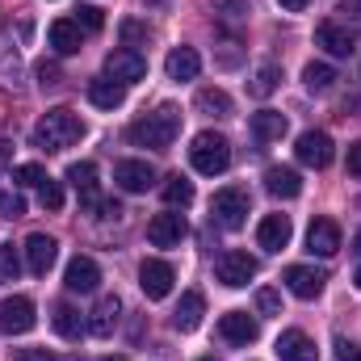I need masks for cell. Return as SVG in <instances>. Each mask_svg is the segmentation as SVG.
I'll list each match as a JSON object with an SVG mask.
<instances>
[{
	"instance_id": "cell-1",
	"label": "cell",
	"mask_w": 361,
	"mask_h": 361,
	"mask_svg": "<svg viewBox=\"0 0 361 361\" xmlns=\"http://www.w3.org/2000/svg\"><path fill=\"white\" fill-rule=\"evenodd\" d=\"M85 130H89L85 118L59 105V109H47V114L38 118V126H34V147H42V152H63V147L80 143Z\"/></svg>"
},
{
	"instance_id": "cell-2",
	"label": "cell",
	"mask_w": 361,
	"mask_h": 361,
	"mask_svg": "<svg viewBox=\"0 0 361 361\" xmlns=\"http://www.w3.org/2000/svg\"><path fill=\"white\" fill-rule=\"evenodd\" d=\"M177 135H180V109L177 105H160L156 114H147V118H139V122L130 126V143H139V147H156V152L173 147Z\"/></svg>"
},
{
	"instance_id": "cell-3",
	"label": "cell",
	"mask_w": 361,
	"mask_h": 361,
	"mask_svg": "<svg viewBox=\"0 0 361 361\" xmlns=\"http://www.w3.org/2000/svg\"><path fill=\"white\" fill-rule=\"evenodd\" d=\"M189 164H193L202 177H219V173H227V164H231V143H227L223 135H214V130H202V135L193 139V147H189Z\"/></svg>"
},
{
	"instance_id": "cell-4",
	"label": "cell",
	"mask_w": 361,
	"mask_h": 361,
	"mask_svg": "<svg viewBox=\"0 0 361 361\" xmlns=\"http://www.w3.org/2000/svg\"><path fill=\"white\" fill-rule=\"evenodd\" d=\"M210 214H214V223H219V227L240 231V227H244V219H248V193H244V189H219V193H214V202H210Z\"/></svg>"
},
{
	"instance_id": "cell-5",
	"label": "cell",
	"mask_w": 361,
	"mask_h": 361,
	"mask_svg": "<svg viewBox=\"0 0 361 361\" xmlns=\"http://www.w3.org/2000/svg\"><path fill=\"white\" fill-rule=\"evenodd\" d=\"M34 324H38V315H34V302H30L25 294H13V298L0 302V332H4V336H21V332H30Z\"/></svg>"
},
{
	"instance_id": "cell-6",
	"label": "cell",
	"mask_w": 361,
	"mask_h": 361,
	"mask_svg": "<svg viewBox=\"0 0 361 361\" xmlns=\"http://www.w3.org/2000/svg\"><path fill=\"white\" fill-rule=\"evenodd\" d=\"M173 281H177V273H173V265H169V261L147 257V261L139 265V286H143V294H147L152 302L169 298V294H173Z\"/></svg>"
},
{
	"instance_id": "cell-7",
	"label": "cell",
	"mask_w": 361,
	"mask_h": 361,
	"mask_svg": "<svg viewBox=\"0 0 361 361\" xmlns=\"http://www.w3.org/2000/svg\"><path fill=\"white\" fill-rule=\"evenodd\" d=\"M214 277H219L223 286L240 290V286H248V281L257 277V257H248V252H223L219 265H214Z\"/></svg>"
},
{
	"instance_id": "cell-8",
	"label": "cell",
	"mask_w": 361,
	"mask_h": 361,
	"mask_svg": "<svg viewBox=\"0 0 361 361\" xmlns=\"http://www.w3.org/2000/svg\"><path fill=\"white\" fill-rule=\"evenodd\" d=\"M105 76L109 80H118V85H139L143 76H147V59L139 55V51H114L109 59H105Z\"/></svg>"
},
{
	"instance_id": "cell-9",
	"label": "cell",
	"mask_w": 361,
	"mask_h": 361,
	"mask_svg": "<svg viewBox=\"0 0 361 361\" xmlns=\"http://www.w3.org/2000/svg\"><path fill=\"white\" fill-rule=\"evenodd\" d=\"M294 156H298V164H307V169H328V164H332V139H328L324 130H302Z\"/></svg>"
},
{
	"instance_id": "cell-10",
	"label": "cell",
	"mask_w": 361,
	"mask_h": 361,
	"mask_svg": "<svg viewBox=\"0 0 361 361\" xmlns=\"http://www.w3.org/2000/svg\"><path fill=\"white\" fill-rule=\"evenodd\" d=\"M281 281H286V290H290L294 298H319V294H324V281H328V273L315 269V265H290Z\"/></svg>"
},
{
	"instance_id": "cell-11",
	"label": "cell",
	"mask_w": 361,
	"mask_h": 361,
	"mask_svg": "<svg viewBox=\"0 0 361 361\" xmlns=\"http://www.w3.org/2000/svg\"><path fill=\"white\" fill-rule=\"evenodd\" d=\"M189 235V223H185V214L177 210H169V214H156L152 223H147V240L156 244V248H173Z\"/></svg>"
},
{
	"instance_id": "cell-12",
	"label": "cell",
	"mask_w": 361,
	"mask_h": 361,
	"mask_svg": "<svg viewBox=\"0 0 361 361\" xmlns=\"http://www.w3.org/2000/svg\"><path fill=\"white\" fill-rule=\"evenodd\" d=\"M114 180H118L122 193H147V185L156 180V169H152L147 160H118Z\"/></svg>"
},
{
	"instance_id": "cell-13",
	"label": "cell",
	"mask_w": 361,
	"mask_h": 361,
	"mask_svg": "<svg viewBox=\"0 0 361 361\" xmlns=\"http://www.w3.org/2000/svg\"><path fill=\"white\" fill-rule=\"evenodd\" d=\"M55 257H59V244L51 240V235H42V231H34L30 240H25V265L34 277H47L51 265H55Z\"/></svg>"
},
{
	"instance_id": "cell-14",
	"label": "cell",
	"mask_w": 361,
	"mask_h": 361,
	"mask_svg": "<svg viewBox=\"0 0 361 361\" xmlns=\"http://www.w3.org/2000/svg\"><path fill=\"white\" fill-rule=\"evenodd\" d=\"M315 47H324V51H328V55H336V59H349V55L357 51V38L349 34V25L324 21V25L315 30Z\"/></svg>"
},
{
	"instance_id": "cell-15",
	"label": "cell",
	"mask_w": 361,
	"mask_h": 361,
	"mask_svg": "<svg viewBox=\"0 0 361 361\" xmlns=\"http://www.w3.org/2000/svg\"><path fill=\"white\" fill-rule=\"evenodd\" d=\"M219 336L231 341V345H252V341L261 336V324H257L248 311H227V315L219 319Z\"/></svg>"
},
{
	"instance_id": "cell-16",
	"label": "cell",
	"mask_w": 361,
	"mask_h": 361,
	"mask_svg": "<svg viewBox=\"0 0 361 361\" xmlns=\"http://www.w3.org/2000/svg\"><path fill=\"white\" fill-rule=\"evenodd\" d=\"M307 252L311 257H336L341 252V227L332 219H315L307 231Z\"/></svg>"
},
{
	"instance_id": "cell-17",
	"label": "cell",
	"mask_w": 361,
	"mask_h": 361,
	"mask_svg": "<svg viewBox=\"0 0 361 361\" xmlns=\"http://www.w3.org/2000/svg\"><path fill=\"white\" fill-rule=\"evenodd\" d=\"M290 235H294L290 214H265L261 227H257V244H261L265 252H281V248L290 244Z\"/></svg>"
},
{
	"instance_id": "cell-18",
	"label": "cell",
	"mask_w": 361,
	"mask_h": 361,
	"mask_svg": "<svg viewBox=\"0 0 361 361\" xmlns=\"http://www.w3.org/2000/svg\"><path fill=\"white\" fill-rule=\"evenodd\" d=\"M97 281H101V269H97V261H92V257H72V261H68L63 286H68L72 294H92V290H97Z\"/></svg>"
},
{
	"instance_id": "cell-19",
	"label": "cell",
	"mask_w": 361,
	"mask_h": 361,
	"mask_svg": "<svg viewBox=\"0 0 361 361\" xmlns=\"http://www.w3.org/2000/svg\"><path fill=\"white\" fill-rule=\"evenodd\" d=\"M277 357L281 361H319V349H315V341L307 332L290 328V332L277 336Z\"/></svg>"
},
{
	"instance_id": "cell-20",
	"label": "cell",
	"mask_w": 361,
	"mask_h": 361,
	"mask_svg": "<svg viewBox=\"0 0 361 361\" xmlns=\"http://www.w3.org/2000/svg\"><path fill=\"white\" fill-rule=\"evenodd\" d=\"M118 315H122V298L118 294H105L97 307H92V319H89V332L97 341H105V336H114V328H118Z\"/></svg>"
},
{
	"instance_id": "cell-21",
	"label": "cell",
	"mask_w": 361,
	"mask_h": 361,
	"mask_svg": "<svg viewBox=\"0 0 361 361\" xmlns=\"http://www.w3.org/2000/svg\"><path fill=\"white\" fill-rule=\"evenodd\" d=\"M164 72H169V80H193L197 72H202V55L193 51V47H177V51H169V59H164Z\"/></svg>"
},
{
	"instance_id": "cell-22",
	"label": "cell",
	"mask_w": 361,
	"mask_h": 361,
	"mask_svg": "<svg viewBox=\"0 0 361 361\" xmlns=\"http://www.w3.org/2000/svg\"><path fill=\"white\" fill-rule=\"evenodd\" d=\"M47 38H51V47H55L59 55H76V51H80V42H85V34H80V25H76V21H68V17H59V21H51V30H47Z\"/></svg>"
},
{
	"instance_id": "cell-23",
	"label": "cell",
	"mask_w": 361,
	"mask_h": 361,
	"mask_svg": "<svg viewBox=\"0 0 361 361\" xmlns=\"http://www.w3.org/2000/svg\"><path fill=\"white\" fill-rule=\"evenodd\" d=\"M202 311H206V298L197 294V290H185L177 302V311H173V324H177V332H193L197 324H202Z\"/></svg>"
},
{
	"instance_id": "cell-24",
	"label": "cell",
	"mask_w": 361,
	"mask_h": 361,
	"mask_svg": "<svg viewBox=\"0 0 361 361\" xmlns=\"http://www.w3.org/2000/svg\"><path fill=\"white\" fill-rule=\"evenodd\" d=\"M68 185L80 193V202H85V206H97V164H92V160L72 164V169H68Z\"/></svg>"
},
{
	"instance_id": "cell-25",
	"label": "cell",
	"mask_w": 361,
	"mask_h": 361,
	"mask_svg": "<svg viewBox=\"0 0 361 361\" xmlns=\"http://www.w3.org/2000/svg\"><path fill=\"white\" fill-rule=\"evenodd\" d=\"M89 101L97 109H118L126 101V85H118L109 76H97V80H89Z\"/></svg>"
},
{
	"instance_id": "cell-26",
	"label": "cell",
	"mask_w": 361,
	"mask_h": 361,
	"mask_svg": "<svg viewBox=\"0 0 361 361\" xmlns=\"http://www.w3.org/2000/svg\"><path fill=\"white\" fill-rule=\"evenodd\" d=\"M265 185H269L273 197H286V202L302 193V177H298L294 169H286V164H273L269 173H265Z\"/></svg>"
},
{
	"instance_id": "cell-27",
	"label": "cell",
	"mask_w": 361,
	"mask_h": 361,
	"mask_svg": "<svg viewBox=\"0 0 361 361\" xmlns=\"http://www.w3.org/2000/svg\"><path fill=\"white\" fill-rule=\"evenodd\" d=\"M286 130H290L286 114H277V109H261V114H252V135H257L261 143H273V139H281Z\"/></svg>"
},
{
	"instance_id": "cell-28",
	"label": "cell",
	"mask_w": 361,
	"mask_h": 361,
	"mask_svg": "<svg viewBox=\"0 0 361 361\" xmlns=\"http://www.w3.org/2000/svg\"><path fill=\"white\" fill-rule=\"evenodd\" d=\"M85 328H89V324L80 319V311H76L72 302H59V307H55V332H59L63 341H80Z\"/></svg>"
},
{
	"instance_id": "cell-29",
	"label": "cell",
	"mask_w": 361,
	"mask_h": 361,
	"mask_svg": "<svg viewBox=\"0 0 361 361\" xmlns=\"http://www.w3.org/2000/svg\"><path fill=\"white\" fill-rule=\"evenodd\" d=\"M302 85H307V92H328L336 85V68L332 63H307L302 68Z\"/></svg>"
},
{
	"instance_id": "cell-30",
	"label": "cell",
	"mask_w": 361,
	"mask_h": 361,
	"mask_svg": "<svg viewBox=\"0 0 361 361\" xmlns=\"http://www.w3.org/2000/svg\"><path fill=\"white\" fill-rule=\"evenodd\" d=\"M197 109L202 114H214V118H227L231 114V97L223 89H202L197 92Z\"/></svg>"
},
{
	"instance_id": "cell-31",
	"label": "cell",
	"mask_w": 361,
	"mask_h": 361,
	"mask_svg": "<svg viewBox=\"0 0 361 361\" xmlns=\"http://www.w3.org/2000/svg\"><path fill=\"white\" fill-rule=\"evenodd\" d=\"M164 202H169L173 210H185V206L193 202V180H185V177H169V185H164Z\"/></svg>"
},
{
	"instance_id": "cell-32",
	"label": "cell",
	"mask_w": 361,
	"mask_h": 361,
	"mask_svg": "<svg viewBox=\"0 0 361 361\" xmlns=\"http://www.w3.org/2000/svg\"><path fill=\"white\" fill-rule=\"evenodd\" d=\"M277 80H281V68H277V63H261L257 76H252V92H257V97H269V92L277 89Z\"/></svg>"
},
{
	"instance_id": "cell-33",
	"label": "cell",
	"mask_w": 361,
	"mask_h": 361,
	"mask_svg": "<svg viewBox=\"0 0 361 361\" xmlns=\"http://www.w3.org/2000/svg\"><path fill=\"white\" fill-rule=\"evenodd\" d=\"M38 202H42V210H63V185L47 177L38 185Z\"/></svg>"
},
{
	"instance_id": "cell-34",
	"label": "cell",
	"mask_w": 361,
	"mask_h": 361,
	"mask_svg": "<svg viewBox=\"0 0 361 361\" xmlns=\"http://www.w3.org/2000/svg\"><path fill=\"white\" fill-rule=\"evenodd\" d=\"M17 273H21L17 248H13V244H0V277H4V281H17Z\"/></svg>"
},
{
	"instance_id": "cell-35",
	"label": "cell",
	"mask_w": 361,
	"mask_h": 361,
	"mask_svg": "<svg viewBox=\"0 0 361 361\" xmlns=\"http://www.w3.org/2000/svg\"><path fill=\"white\" fill-rule=\"evenodd\" d=\"M257 311H261V315H281V294H277L273 286H261V290H257Z\"/></svg>"
},
{
	"instance_id": "cell-36",
	"label": "cell",
	"mask_w": 361,
	"mask_h": 361,
	"mask_svg": "<svg viewBox=\"0 0 361 361\" xmlns=\"http://www.w3.org/2000/svg\"><path fill=\"white\" fill-rule=\"evenodd\" d=\"M13 180H17V185H42V180H47V169H42V164H17V169H13Z\"/></svg>"
},
{
	"instance_id": "cell-37",
	"label": "cell",
	"mask_w": 361,
	"mask_h": 361,
	"mask_svg": "<svg viewBox=\"0 0 361 361\" xmlns=\"http://www.w3.org/2000/svg\"><path fill=\"white\" fill-rule=\"evenodd\" d=\"M34 72H38V85H42V89H55V85L63 80V72H59V63H55V59H42Z\"/></svg>"
},
{
	"instance_id": "cell-38",
	"label": "cell",
	"mask_w": 361,
	"mask_h": 361,
	"mask_svg": "<svg viewBox=\"0 0 361 361\" xmlns=\"http://www.w3.org/2000/svg\"><path fill=\"white\" fill-rule=\"evenodd\" d=\"M17 80H21V59H17V55H4V59H0V85L13 89Z\"/></svg>"
},
{
	"instance_id": "cell-39",
	"label": "cell",
	"mask_w": 361,
	"mask_h": 361,
	"mask_svg": "<svg viewBox=\"0 0 361 361\" xmlns=\"http://www.w3.org/2000/svg\"><path fill=\"white\" fill-rule=\"evenodd\" d=\"M0 214L4 219H21L25 214V197L21 193H0Z\"/></svg>"
},
{
	"instance_id": "cell-40",
	"label": "cell",
	"mask_w": 361,
	"mask_h": 361,
	"mask_svg": "<svg viewBox=\"0 0 361 361\" xmlns=\"http://www.w3.org/2000/svg\"><path fill=\"white\" fill-rule=\"evenodd\" d=\"M147 38H152L147 25H139V21H122V42H147Z\"/></svg>"
},
{
	"instance_id": "cell-41",
	"label": "cell",
	"mask_w": 361,
	"mask_h": 361,
	"mask_svg": "<svg viewBox=\"0 0 361 361\" xmlns=\"http://www.w3.org/2000/svg\"><path fill=\"white\" fill-rule=\"evenodd\" d=\"M76 25H85V30H101V25H105V17H101V8L85 4V8H80V17H76Z\"/></svg>"
},
{
	"instance_id": "cell-42",
	"label": "cell",
	"mask_w": 361,
	"mask_h": 361,
	"mask_svg": "<svg viewBox=\"0 0 361 361\" xmlns=\"http://www.w3.org/2000/svg\"><path fill=\"white\" fill-rule=\"evenodd\" d=\"M336 357L341 361H361V349L353 341H345V336H336Z\"/></svg>"
},
{
	"instance_id": "cell-43",
	"label": "cell",
	"mask_w": 361,
	"mask_h": 361,
	"mask_svg": "<svg viewBox=\"0 0 361 361\" xmlns=\"http://www.w3.org/2000/svg\"><path fill=\"white\" fill-rule=\"evenodd\" d=\"M17 361H59L51 349H17Z\"/></svg>"
},
{
	"instance_id": "cell-44",
	"label": "cell",
	"mask_w": 361,
	"mask_h": 361,
	"mask_svg": "<svg viewBox=\"0 0 361 361\" xmlns=\"http://www.w3.org/2000/svg\"><path fill=\"white\" fill-rule=\"evenodd\" d=\"M118 214H122V206H118L114 197H109V202H97V219H118Z\"/></svg>"
},
{
	"instance_id": "cell-45",
	"label": "cell",
	"mask_w": 361,
	"mask_h": 361,
	"mask_svg": "<svg viewBox=\"0 0 361 361\" xmlns=\"http://www.w3.org/2000/svg\"><path fill=\"white\" fill-rule=\"evenodd\" d=\"M349 173H353V177H361V143H353V147H349Z\"/></svg>"
},
{
	"instance_id": "cell-46",
	"label": "cell",
	"mask_w": 361,
	"mask_h": 361,
	"mask_svg": "<svg viewBox=\"0 0 361 361\" xmlns=\"http://www.w3.org/2000/svg\"><path fill=\"white\" fill-rule=\"evenodd\" d=\"M277 4H281V8H286V13H302V8H307V4H311V0H277Z\"/></svg>"
},
{
	"instance_id": "cell-47",
	"label": "cell",
	"mask_w": 361,
	"mask_h": 361,
	"mask_svg": "<svg viewBox=\"0 0 361 361\" xmlns=\"http://www.w3.org/2000/svg\"><path fill=\"white\" fill-rule=\"evenodd\" d=\"M8 160H13V143H8V139H0V169H4Z\"/></svg>"
},
{
	"instance_id": "cell-48",
	"label": "cell",
	"mask_w": 361,
	"mask_h": 361,
	"mask_svg": "<svg viewBox=\"0 0 361 361\" xmlns=\"http://www.w3.org/2000/svg\"><path fill=\"white\" fill-rule=\"evenodd\" d=\"M353 252H357V257H361V231H357V235H353Z\"/></svg>"
},
{
	"instance_id": "cell-49",
	"label": "cell",
	"mask_w": 361,
	"mask_h": 361,
	"mask_svg": "<svg viewBox=\"0 0 361 361\" xmlns=\"http://www.w3.org/2000/svg\"><path fill=\"white\" fill-rule=\"evenodd\" d=\"M353 286H357V290H361V269H357V273H353Z\"/></svg>"
},
{
	"instance_id": "cell-50",
	"label": "cell",
	"mask_w": 361,
	"mask_h": 361,
	"mask_svg": "<svg viewBox=\"0 0 361 361\" xmlns=\"http://www.w3.org/2000/svg\"><path fill=\"white\" fill-rule=\"evenodd\" d=\"M101 361H126V357H101Z\"/></svg>"
},
{
	"instance_id": "cell-51",
	"label": "cell",
	"mask_w": 361,
	"mask_h": 361,
	"mask_svg": "<svg viewBox=\"0 0 361 361\" xmlns=\"http://www.w3.org/2000/svg\"><path fill=\"white\" fill-rule=\"evenodd\" d=\"M357 21H361V4H357Z\"/></svg>"
},
{
	"instance_id": "cell-52",
	"label": "cell",
	"mask_w": 361,
	"mask_h": 361,
	"mask_svg": "<svg viewBox=\"0 0 361 361\" xmlns=\"http://www.w3.org/2000/svg\"><path fill=\"white\" fill-rule=\"evenodd\" d=\"M202 361H214V357H202Z\"/></svg>"
}]
</instances>
